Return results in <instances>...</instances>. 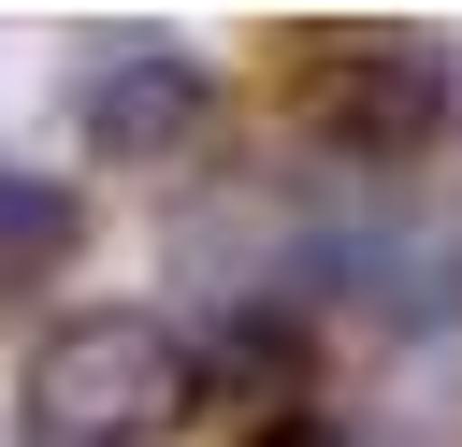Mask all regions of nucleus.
Returning <instances> with one entry per match:
<instances>
[{
	"mask_svg": "<svg viewBox=\"0 0 462 447\" xmlns=\"http://www.w3.org/2000/svg\"><path fill=\"white\" fill-rule=\"evenodd\" d=\"M29 433L43 447H173L188 418H202V360H188V332L173 317H144V303H87V317H58L43 346H29Z\"/></svg>",
	"mask_w": 462,
	"mask_h": 447,
	"instance_id": "f257e3e1",
	"label": "nucleus"
},
{
	"mask_svg": "<svg viewBox=\"0 0 462 447\" xmlns=\"http://www.w3.org/2000/svg\"><path fill=\"white\" fill-rule=\"evenodd\" d=\"M289 101H303V130L332 159H433L448 115H462V58L433 29H390V14L289 29Z\"/></svg>",
	"mask_w": 462,
	"mask_h": 447,
	"instance_id": "f03ea898",
	"label": "nucleus"
},
{
	"mask_svg": "<svg viewBox=\"0 0 462 447\" xmlns=\"http://www.w3.org/2000/svg\"><path fill=\"white\" fill-rule=\"evenodd\" d=\"M202 115H217V72H202L188 29H87L72 43V130H87V159L144 173V159L202 144Z\"/></svg>",
	"mask_w": 462,
	"mask_h": 447,
	"instance_id": "7ed1b4c3",
	"label": "nucleus"
},
{
	"mask_svg": "<svg viewBox=\"0 0 462 447\" xmlns=\"http://www.w3.org/2000/svg\"><path fill=\"white\" fill-rule=\"evenodd\" d=\"M72 245H87V202H72L58 173H0V303L58 288V274H72Z\"/></svg>",
	"mask_w": 462,
	"mask_h": 447,
	"instance_id": "20e7f679",
	"label": "nucleus"
},
{
	"mask_svg": "<svg viewBox=\"0 0 462 447\" xmlns=\"http://www.w3.org/2000/svg\"><path fill=\"white\" fill-rule=\"evenodd\" d=\"M245 447H361V433H346V418H318V404H274Z\"/></svg>",
	"mask_w": 462,
	"mask_h": 447,
	"instance_id": "39448f33",
	"label": "nucleus"
}]
</instances>
